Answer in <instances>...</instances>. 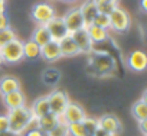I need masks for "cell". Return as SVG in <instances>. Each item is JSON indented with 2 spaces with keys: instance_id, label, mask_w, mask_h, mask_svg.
Here are the masks:
<instances>
[{
  "instance_id": "33",
  "label": "cell",
  "mask_w": 147,
  "mask_h": 136,
  "mask_svg": "<svg viewBox=\"0 0 147 136\" xmlns=\"http://www.w3.org/2000/svg\"><path fill=\"white\" fill-rule=\"evenodd\" d=\"M7 26H10V23H9V18L6 16V13L0 15V31L5 29V28H7Z\"/></svg>"
},
{
  "instance_id": "22",
  "label": "cell",
  "mask_w": 147,
  "mask_h": 136,
  "mask_svg": "<svg viewBox=\"0 0 147 136\" xmlns=\"http://www.w3.org/2000/svg\"><path fill=\"white\" fill-rule=\"evenodd\" d=\"M146 100L147 99H143L141 97L137 101H134L133 106H131V114H133V117L137 122L147 120V104H146Z\"/></svg>"
},
{
  "instance_id": "24",
  "label": "cell",
  "mask_w": 147,
  "mask_h": 136,
  "mask_svg": "<svg viewBox=\"0 0 147 136\" xmlns=\"http://www.w3.org/2000/svg\"><path fill=\"white\" fill-rule=\"evenodd\" d=\"M59 80H61V71L58 68H48V70H45L43 74H42V81L48 87L56 86L59 83Z\"/></svg>"
},
{
  "instance_id": "11",
  "label": "cell",
  "mask_w": 147,
  "mask_h": 136,
  "mask_svg": "<svg viewBox=\"0 0 147 136\" xmlns=\"http://www.w3.org/2000/svg\"><path fill=\"white\" fill-rule=\"evenodd\" d=\"M125 64L134 73H143L147 67V56L143 51L136 49L133 52H130L125 58Z\"/></svg>"
},
{
  "instance_id": "40",
  "label": "cell",
  "mask_w": 147,
  "mask_h": 136,
  "mask_svg": "<svg viewBox=\"0 0 147 136\" xmlns=\"http://www.w3.org/2000/svg\"><path fill=\"white\" fill-rule=\"evenodd\" d=\"M3 64V59H2V54H0V65Z\"/></svg>"
},
{
  "instance_id": "10",
  "label": "cell",
  "mask_w": 147,
  "mask_h": 136,
  "mask_svg": "<svg viewBox=\"0 0 147 136\" xmlns=\"http://www.w3.org/2000/svg\"><path fill=\"white\" fill-rule=\"evenodd\" d=\"M71 35V38L74 39V42L77 44V46H78V49H80V54H91L92 51H94V44H92V41L90 39V36H88V32H87V29L85 28H82V29H78V31H75V32H72V33H69Z\"/></svg>"
},
{
  "instance_id": "38",
  "label": "cell",
  "mask_w": 147,
  "mask_h": 136,
  "mask_svg": "<svg viewBox=\"0 0 147 136\" xmlns=\"http://www.w3.org/2000/svg\"><path fill=\"white\" fill-rule=\"evenodd\" d=\"M0 136H19V135H15L10 130H7V132H0Z\"/></svg>"
},
{
  "instance_id": "37",
  "label": "cell",
  "mask_w": 147,
  "mask_h": 136,
  "mask_svg": "<svg viewBox=\"0 0 147 136\" xmlns=\"http://www.w3.org/2000/svg\"><path fill=\"white\" fill-rule=\"evenodd\" d=\"M140 7H141V12H147V0H140Z\"/></svg>"
},
{
  "instance_id": "8",
  "label": "cell",
  "mask_w": 147,
  "mask_h": 136,
  "mask_svg": "<svg viewBox=\"0 0 147 136\" xmlns=\"http://www.w3.org/2000/svg\"><path fill=\"white\" fill-rule=\"evenodd\" d=\"M45 28L48 29V32H49V35H51V39L55 41V42H59V41H62L65 36L69 35V32H68V29H66V26H65V22H63L62 16H53V18L45 25Z\"/></svg>"
},
{
  "instance_id": "9",
  "label": "cell",
  "mask_w": 147,
  "mask_h": 136,
  "mask_svg": "<svg viewBox=\"0 0 147 136\" xmlns=\"http://www.w3.org/2000/svg\"><path fill=\"white\" fill-rule=\"evenodd\" d=\"M63 22H65V26L68 29L69 33L75 32L78 29H82L85 28V23H84V19H82V15L80 12V7H72L69 9L63 16H62Z\"/></svg>"
},
{
  "instance_id": "7",
  "label": "cell",
  "mask_w": 147,
  "mask_h": 136,
  "mask_svg": "<svg viewBox=\"0 0 147 136\" xmlns=\"http://www.w3.org/2000/svg\"><path fill=\"white\" fill-rule=\"evenodd\" d=\"M87 116L88 114H87V112L84 110L82 106H80L78 103L69 101V104L66 106L65 112L61 116V120L68 123V124H71V123H81Z\"/></svg>"
},
{
  "instance_id": "39",
  "label": "cell",
  "mask_w": 147,
  "mask_h": 136,
  "mask_svg": "<svg viewBox=\"0 0 147 136\" xmlns=\"http://www.w3.org/2000/svg\"><path fill=\"white\" fill-rule=\"evenodd\" d=\"M61 2H65V3H74V2H77V0H61Z\"/></svg>"
},
{
  "instance_id": "16",
  "label": "cell",
  "mask_w": 147,
  "mask_h": 136,
  "mask_svg": "<svg viewBox=\"0 0 147 136\" xmlns=\"http://www.w3.org/2000/svg\"><path fill=\"white\" fill-rule=\"evenodd\" d=\"M85 29H87L88 36H90V39L92 41L94 45L95 44H102V42L110 39V31L108 29H102V28H100V26H97L94 23L85 26Z\"/></svg>"
},
{
  "instance_id": "18",
  "label": "cell",
  "mask_w": 147,
  "mask_h": 136,
  "mask_svg": "<svg viewBox=\"0 0 147 136\" xmlns=\"http://www.w3.org/2000/svg\"><path fill=\"white\" fill-rule=\"evenodd\" d=\"M20 90V81L13 75H3L0 78V94L5 96L12 91Z\"/></svg>"
},
{
  "instance_id": "21",
  "label": "cell",
  "mask_w": 147,
  "mask_h": 136,
  "mask_svg": "<svg viewBox=\"0 0 147 136\" xmlns=\"http://www.w3.org/2000/svg\"><path fill=\"white\" fill-rule=\"evenodd\" d=\"M30 110H32V113H33L35 117H42V116L48 114V113L51 112V109H49V103H48L46 96L38 97V99L32 103Z\"/></svg>"
},
{
  "instance_id": "28",
  "label": "cell",
  "mask_w": 147,
  "mask_h": 136,
  "mask_svg": "<svg viewBox=\"0 0 147 136\" xmlns=\"http://www.w3.org/2000/svg\"><path fill=\"white\" fill-rule=\"evenodd\" d=\"M68 132H69V136H88L82 122L81 123H71V124H68Z\"/></svg>"
},
{
  "instance_id": "13",
  "label": "cell",
  "mask_w": 147,
  "mask_h": 136,
  "mask_svg": "<svg viewBox=\"0 0 147 136\" xmlns=\"http://www.w3.org/2000/svg\"><path fill=\"white\" fill-rule=\"evenodd\" d=\"M40 58L45 59L46 62H55L62 58L61 49H59V42L49 41L48 44L40 46Z\"/></svg>"
},
{
  "instance_id": "23",
  "label": "cell",
  "mask_w": 147,
  "mask_h": 136,
  "mask_svg": "<svg viewBox=\"0 0 147 136\" xmlns=\"http://www.w3.org/2000/svg\"><path fill=\"white\" fill-rule=\"evenodd\" d=\"M30 39H32L33 42H36L39 46L48 44L49 41H52V39H51V35H49V32H48V29L45 28V25H38V26L35 28V31H33Z\"/></svg>"
},
{
  "instance_id": "34",
  "label": "cell",
  "mask_w": 147,
  "mask_h": 136,
  "mask_svg": "<svg viewBox=\"0 0 147 136\" xmlns=\"http://www.w3.org/2000/svg\"><path fill=\"white\" fill-rule=\"evenodd\" d=\"M92 136H114V135H113V133H110V132H107L105 129H102V127H100V126H98Z\"/></svg>"
},
{
  "instance_id": "29",
  "label": "cell",
  "mask_w": 147,
  "mask_h": 136,
  "mask_svg": "<svg viewBox=\"0 0 147 136\" xmlns=\"http://www.w3.org/2000/svg\"><path fill=\"white\" fill-rule=\"evenodd\" d=\"M82 124H84V127H85L88 136H92L94 132H95L97 127H98V120H97L95 117H90V116H87V117L82 120Z\"/></svg>"
},
{
  "instance_id": "4",
  "label": "cell",
  "mask_w": 147,
  "mask_h": 136,
  "mask_svg": "<svg viewBox=\"0 0 147 136\" xmlns=\"http://www.w3.org/2000/svg\"><path fill=\"white\" fill-rule=\"evenodd\" d=\"M0 54L5 64H18L23 59V42L16 38L0 48Z\"/></svg>"
},
{
  "instance_id": "12",
  "label": "cell",
  "mask_w": 147,
  "mask_h": 136,
  "mask_svg": "<svg viewBox=\"0 0 147 136\" xmlns=\"http://www.w3.org/2000/svg\"><path fill=\"white\" fill-rule=\"evenodd\" d=\"M98 120V126L105 129L107 132L113 133L114 136L120 135L121 130H123V124H121V120L115 116V114H111V113H105L102 114Z\"/></svg>"
},
{
  "instance_id": "26",
  "label": "cell",
  "mask_w": 147,
  "mask_h": 136,
  "mask_svg": "<svg viewBox=\"0 0 147 136\" xmlns=\"http://www.w3.org/2000/svg\"><path fill=\"white\" fill-rule=\"evenodd\" d=\"M16 38H18V36H16V31H15L13 28L7 26V28L2 29V31H0V48L5 46L6 44H9L10 41H13V39H16Z\"/></svg>"
},
{
  "instance_id": "30",
  "label": "cell",
  "mask_w": 147,
  "mask_h": 136,
  "mask_svg": "<svg viewBox=\"0 0 147 136\" xmlns=\"http://www.w3.org/2000/svg\"><path fill=\"white\" fill-rule=\"evenodd\" d=\"M92 23L97 25V26H100V28H102V29H108L110 31V16H108V13L98 12V15L95 16V19H94Z\"/></svg>"
},
{
  "instance_id": "1",
  "label": "cell",
  "mask_w": 147,
  "mask_h": 136,
  "mask_svg": "<svg viewBox=\"0 0 147 136\" xmlns=\"http://www.w3.org/2000/svg\"><path fill=\"white\" fill-rule=\"evenodd\" d=\"M88 55H90L88 68L92 70L94 75L108 77V75L114 74V71H115V59L113 58V55L105 54V52H98L95 49Z\"/></svg>"
},
{
  "instance_id": "32",
  "label": "cell",
  "mask_w": 147,
  "mask_h": 136,
  "mask_svg": "<svg viewBox=\"0 0 147 136\" xmlns=\"http://www.w3.org/2000/svg\"><path fill=\"white\" fill-rule=\"evenodd\" d=\"M22 136H46L40 129H38V127H35V129H28V132L26 133H23Z\"/></svg>"
},
{
  "instance_id": "5",
  "label": "cell",
  "mask_w": 147,
  "mask_h": 136,
  "mask_svg": "<svg viewBox=\"0 0 147 136\" xmlns=\"http://www.w3.org/2000/svg\"><path fill=\"white\" fill-rule=\"evenodd\" d=\"M30 16H32L33 22H36L38 25H46L56 15H55V9H53V6L51 3L39 2V3L32 6Z\"/></svg>"
},
{
  "instance_id": "15",
  "label": "cell",
  "mask_w": 147,
  "mask_h": 136,
  "mask_svg": "<svg viewBox=\"0 0 147 136\" xmlns=\"http://www.w3.org/2000/svg\"><path fill=\"white\" fill-rule=\"evenodd\" d=\"M80 12L82 15V19H84L85 26L91 25L94 22L95 16L98 15V7H97L95 0H85V2L80 6Z\"/></svg>"
},
{
  "instance_id": "27",
  "label": "cell",
  "mask_w": 147,
  "mask_h": 136,
  "mask_svg": "<svg viewBox=\"0 0 147 136\" xmlns=\"http://www.w3.org/2000/svg\"><path fill=\"white\" fill-rule=\"evenodd\" d=\"M118 2L120 0H95L98 12L101 13H110L115 6H118Z\"/></svg>"
},
{
  "instance_id": "25",
  "label": "cell",
  "mask_w": 147,
  "mask_h": 136,
  "mask_svg": "<svg viewBox=\"0 0 147 136\" xmlns=\"http://www.w3.org/2000/svg\"><path fill=\"white\" fill-rule=\"evenodd\" d=\"M46 136H69V132H68V123L59 120L48 133Z\"/></svg>"
},
{
  "instance_id": "14",
  "label": "cell",
  "mask_w": 147,
  "mask_h": 136,
  "mask_svg": "<svg viewBox=\"0 0 147 136\" xmlns=\"http://www.w3.org/2000/svg\"><path fill=\"white\" fill-rule=\"evenodd\" d=\"M2 97H3V103H5L7 110H13V109H19L22 106H26V97L20 90L12 91V93L5 94Z\"/></svg>"
},
{
  "instance_id": "19",
  "label": "cell",
  "mask_w": 147,
  "mask_h": 136,
  "mask_svg": "<svg viewBox=\"0 0 147 136\" xmlns=\"http://www.w3.org/2000/svg\"><path fill=\"white\" fill-rule=\"evenodd\" d=\"M59 120H61L59 116H56V114H53L52 112H49L48 114H45V116H42V117H38V129H40V130L46 135Z\"/></svg>"
},
{
  "instance_id": "36",
  "label": "cell",
  "mask_w": 147,
  "mask_h": 136,
  "mask_svg": "<svg viewBox=\"0 0 147 136\" xmlns=\"http://www.w3.org/2000/svg\"><path fill=\"white\" fill-rule=\"evenodd\" d=\"M6 12V0H0V15Z\"/></svg>"
},
{
  "instance_id": "20",
  "label": "cell",
  "mask_w": 147,
  "mask_h": 136,
  "mask_svg": "<svg viewBox=\"0 0 147 136\" xmlns=\"http://www.w3.org/2000/svg\"><path fill=\"white\" fill-rule=\"evenodd\" d=\"M38 58H40V46L32 39H28L26 42H23V59L35 61Z\"/></svg>"
},
{
  "instance_id": "31",
  "label": "cell",
  "mask_w": 147,
  "mask_h": 136,
  "mask_svg": "<svg viewBox=\"0 0 147 136\" xmlns=\"http://www.w3.org/2000/svg\"><path fill=\"white\" fill-rule=\"evenodd\" d=\"M7 130H9L7 114H0V132H7Z\"/></svg>"
},
{
  "instance_id": "3",
  "label": "cell",
  "mask_w": 147,
  "mask_h": 136,
  "mask_svg": "<svg viewBox=\"0 0 147 136\" xmlns=\"http://www.w3.org/2000/svg\"><path fill=\"white\" fill-rule=\"evenodd\" d=\"M110 32L114 33H124L131 26V16L127 10L120 6H115L110 13Z\"/></svg>"
},
{
  "instance_id": "2",
  "label": "cell",
  "mask_w": 147,
  "mask_h": 136,
  "mask_svg": "<svg viewBox=\"0 0 147 136\" xmlns=\"http://www.w3.org/2000/svg\"><path fill=\"white\" fill-rule=\"evenodd\" d=\"M33 113L30 107L22 106L19 109H13L7 112V119H9V130L15 135L22 136L30 126V122L33 120Z\"/></svg>"
},
{
  "instance_id": "6",
  "label": "cell",
  "mask_w": 147,
  "mask_h": 136,
  "mask_svg": "<svg viewBox=\"0 0 147 136\" xmlns=\"http://www.w3.org/2000/svg\"><path fill=\"white\" fill-rule=\"evenodd\" d=\"M46 99H48V103H49V109H51V112L53 113V114H56V116H62V113L65 112V109H66V106L69 104V97H68V94L65 93V91H61V90H53V91H51L48 96H46Z\"/></svg>"
},
{
  "instance_id": "17",
  "label": "cell",
  "mask_w": 147,
  "mask_h": 136,
  "mask_svg": "<svg viewBox=\"0 0 147 136\" xmlns=\"http://www.w3.org/2000/svg\"><path fill=\"white\" fill-rule=\"evenodd\" d=\"M59 49H61L62 58H71V56L80 55V49H78L77 44L74 42V39L71 38V35H68L62 41H59Z\"/></svg>"
},
{
  "instance_id": "35",
  "label": "cell",
  "mask_w": 147,
  "mask_h": 136,
  "mask_svg": "<svg viewBox=\"0 0 147 136\" xmlns=\"http://www.w3.org/2000/svg\"><path fill=\"white\" fill-rule=\"evenodd\" d=\"M138 129H140V132H141L143 136H147V120L138 122Z\"/></svg>"
}]
</instances>
